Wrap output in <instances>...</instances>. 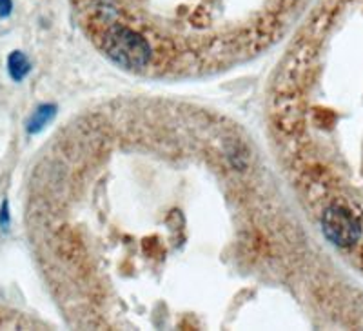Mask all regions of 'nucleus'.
<instances>
[{"label": "nucleus", "mask_w": 363, "mask_h": 331, "mask_svg": "<svg viewBox=\"0 0 363 331\" xmlns=\"http://www.w3.org/2000/svg\"><path fill=\"white\" fill-rule=\"evenodd\" d=\"M102 50L116 66L125 70H144L153 60V46L136 29L113 24L102 37Z\"/></svg>", "instance_id": "nucleus-1"}, {"label": "nucleus", "mask_w": 363, "mask_h": 331, "mask_svg": "<svg viewBox=\"0 0 363 331\" xmlns=\"http://www.w3.org/2000/svg\"><path fill=\"white\" fill-rule=\"evenodd\" d=\"M322 232L338 248H351L362 239V224L351 210L333 204L322 213Z\"/></svg>", "instance_id": "nucleus-2"}, {"label": "nucleus", "mask_w": 363, "mask_h": 331, "mask_svg": "<svg viewBox=\"0 0 363 331\" xmlns=\"http://www.w3.org/2000/svg\"><path fill=\"white\" fill-rule=\"evenodd\" d=\"M55 116H57V106L55 104H40L33 112V115L29 116L28 124H26V131L29 135H37V133H40L45 126L50 124Z\"/></svg>", "instance_id": "nucleus-3"}, {"label": "nucleus", "mask_w": 363, "mask_h": 331, "mask_svg": "<svg viewBox=\"0 0 363 331\" xmlns=\"http://www.w3.org/2000/svg\"><path fill=\"white\" fill-rule=\"evenodd\" d=\"M31 71V63L24 51H11L8 57V73L15 82H22Z\"/></svg>", "instance_id": "nucleus-4"}, {"label": "nucleus", "mask_w": 363, "mask_h": 331, "mask_svg": "<svg viewBox=\"0 0 363 331\" xmlns=\"http://www.w3.org/2000/svg\"><path fill=\"white\" fill-rule=\"evenodd\" d=\"M9 224H11V215H9V202L4 200L2 206H0V228L2 232H8Z\"/></svg>", "instance_id": "nucleus-5"}, {"label": "nucleus", "mask_w": 363, "mask_h": 331, "mask_svg": "<svg viewBox=\"0 0 363 331\" xmlns=\"http://www.w3.org/2000/svg\"><path fill=\"white\" fill-rule=\"evenodd\" d=\"M13 13V0H0V18H8Z\"/></svg>", "instance_id": "nucleus-6"}]
</instances>
